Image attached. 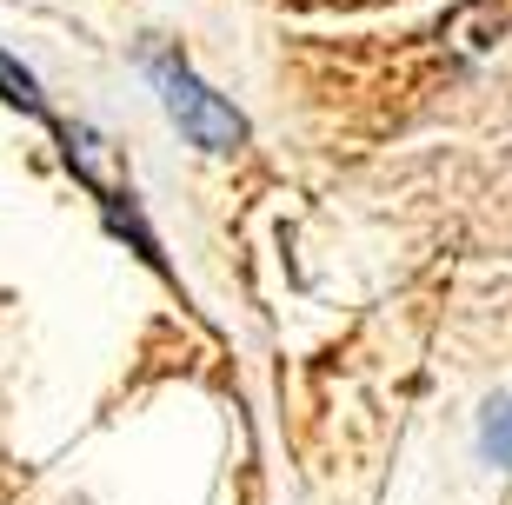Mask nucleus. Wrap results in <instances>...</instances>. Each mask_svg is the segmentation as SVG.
<instances>
[{
  "label": "nucleus",
  "mask_w": 512,
  "mask_h": 505,
  "mask_svg": "<svg viewBox=\"0 0 512 505\" xmlns=\"http://www.w3.org/2000/svg\"><path fill=\"white\" fill-rule=\"evenodd\" d=\"M0 94L14 100V107L40 113V94H34V74H27V67H14V60H7V54H0Z\"/></svg>",
  "instance_id": "f03ea898"
},
{
  "label": "nucleus",
  "mask_w": 512,
  "mask_h": 505,
  "mask_svg": "<svg viewBox=\"0 0 512 505\" xmlns=\"http://www.w3.org/2000/svg\"><path fill=\"white\" fill-rule=\"evenodd\" d=\"M153 80H160V94H167V113L187 127L193 147H207V153H233L240 140H247V120L227 107L220 94H207L200 80L180 67V60H153Z\"/></svg>",
  "instance_id": "f257e3e1"
}]
</instances>
